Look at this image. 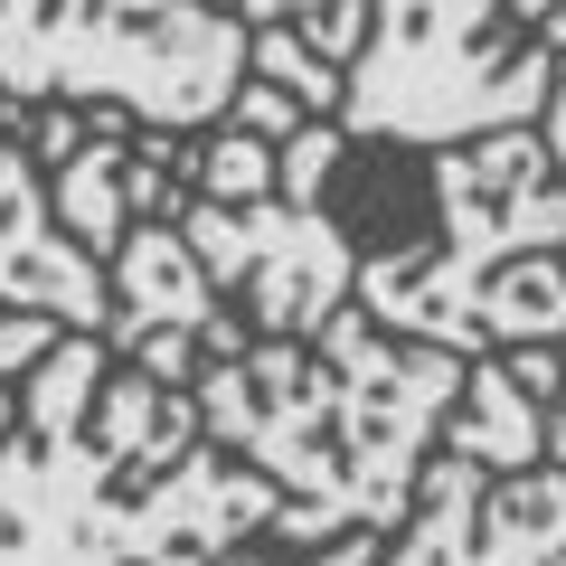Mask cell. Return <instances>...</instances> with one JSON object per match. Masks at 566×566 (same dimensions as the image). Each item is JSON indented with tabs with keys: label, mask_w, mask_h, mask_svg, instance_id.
Wrapping results in <instances>:
<instances>
[{
	"label": "cell",
	"mask_w": 566,
	"mask_h": 566,
	"mask_svg": "<svg viewBox=\"0 0 566 566\" xmlns=\"http://www.w3.org/2000/svg\"><path fill=\"white\" fill-rule=\"evenodd\" d=\"M472 359L434 340H397L359 303L312 340H255L237 359L199 368V416L237 463L283 491L274 538L331 547L349 528L397 538L416 520V482L444 444Z\"/></svg>",
	"instance_id": "6da1fadb"
},
{
	"label": "cell",
	"mask_w": 566,
	"mask_h": 566,
	"mask_svg": "<svg viewBox=\"0 0 566 566\" xmlns=\"http://www.w3.org/2000/svg\"><path fill=\"white\" fill-rule=\"evenodd\" d=\"M434 237L359 264V312L453 359L566 340V170L547 133H491L424 151Z\"/></svg>",
	"instance_id": "7a4b0ae2"
},
{
	"label": "cell",
	"mask_w": 566,
	"mask_h": 566,
	"mask_svg": "<svg viewBox=\"0 0 566 566\" xmlns=\"http://www.w3.org/2000/svg\"><path fill=\"white\" fill-rule=\"evenodd\" d=\"M255 76V29L218 0H0V95L114 104L161 133H218Z\"/></svg>",
	"instance_id": "3957f363"
},
{
	"label": "cell",
	"mask_w": 566,
	"mask_h": 566,
	"mask_svg": "<svg viewBox=\"0 0 566 566\" xmlns=\"http://www.w3.org/2000/svg\"><path fill=\"white\" fill-rule=\"evenodd\" d=\"M557 95V48L510 0H378L349 57L340 133L387 151H453L491 133H538Z\"/></svg>",
	"instance_id": "277c9868"
},
{
	"label": "cell",
	"mask_w": 566,
	"mask_h": 566,
	"mask_svg": "<svg viewBox=\"0 0 566 566\" xmlns=\"http://www.w3.org/2000/svg\"><path fill=\"white\" fill-rule=\"evenodd\" d=\"M340 151H349L340 123H303V133L283 142L274 199H255V208L189 199L170 218L199 245L208 283L245 303V331L255 340H312V331H331L359 303V245L331 218V170H340Z\"/></svg>",
	"instance_id": "5b68a950"
},
{
	"label": "cell",
	"mask_w": 566,
	"mask_h": 566,
	"mask_svg": "<svg viewBox=\"0 0 566 566\" xmlns=\"http://www.w3.org/2000/svg\"><path fill=\"white\" fill-rule=\"evenodd\" d=\"M0 312H48L57 331H114V274L57 227L48 170L0 133Z\"/></svg>",
	"instance_id": "8992f818"
},
{
	"label": "cell",
	"mask_w": 566,
	"mask_h": 566,
	"mask_svg": "<svg viewBox=\"0 0 566 566\" xmlns=\"http://www.w3.org/2000/svg\"><path fill=\"white\" fill-rule=\"evenodd\" d=\"M95 114H104V133L66 170H48V199H57V227L85 255L114 264V245L142 227V208H133V114H114V104H95Z\"/></svg>",
	"instance_id": "52a82bcc"
},
{
	"label": "cell",
	"mask_w": 566,
	"mask_h": 566,
	"mask_svg": "<svg viewBox=\"0 0 566 566\" xmlns=\"http://www.w3.org/2000/svg\"><path fill=\"white\" fill-rule=\"evenodd\" d=\"M444 453L501 472V482L547 463V406L501 368V349H491V359H472V387H463V406H453V424H444Z\"/></svg>",
	"instance_id": "ba28073f"
},
{
	"label": "cell",
	"mask_w": 566,
	"mask_h": 566,
	"mask_svg": "<svg viewBox=\"0 0 566 566\" xmlns=\"http://www.w3.org/2000/svg\"><path fill=\"white\" fill-rule=\"evenodd\" d=\"M255 76L283 85V95L303 104L312 123H340V95H349V66H331L322 48H312L303 20H283V29H255Z\"/></svg>",
	"instance_id": "9c48e42d"
},
{
	"label": "cell",
	"mask_w": 566,
	"mask_h": 566,
	"mask_svg": "<svg viewBox=\"0 0 566 566\" xmlns=\"http://www.w3.org/2000/svg\"><path fill=\"white\" fill-rule=\"evenodd\" d=\"M274 180H283V142H255L245 123H218L199 142V199L255 208V199H274Z\"/></svg>",
	"instance_id": "30bf717a"
},
{
	"label": "cell",
	"mask_w": 566,
	"mask_h": 566,
	"mask_svg": "<svg viewBox=\"0 0 566 566\" xmlns=\"http://www.w3.org/2000/svg\"><path fill=\"white\" fill-rule=\"evenodd\" d=\"M57 340H66V331L48 322V312H0V434L20 424V397H10V378H29V368H39Z\"/></svg>",
	"instance_id": "8fae6325"
},
{
	"label": "cell",
	"mask_w": 566,
	"mask_h": 566,
	"mask_svg": "<svg viewBox=\"0 0 566 566\" xmlns=\"http://www.w3.org/2000/svg\"><path fill=\"white\" fill-rule=\"evenodd\" d=\"M227 123H245V133H255V142H293V133H303V104H293V95H283V85H264V76H245V95H237V114H227Z\"/></svg>",
	"instance_id": "7c38bea8"
},
{
	"label": "cell",
	"mask_w": 566,
	"mask_h": 566,
	"mask_svg": "<svg viewBox=\"0 0 566 566\" xmlns=\"http://www.w3.org/2000/svg\"><path fill=\"white\" fill-rule=\"evenodd\" d=\"M538 133H547V151H557V170H566V57H557V95H547V123H538Z\"/></svg>",
	"instance_id": "4fadbf2b"
},
{
	"label": "cell",
	"mask_w": 566,
	"mask_h": 566,
	"mask_svg": "<svg viewBox=\"0 0 566 566\" xmlns=\"http://www.w3.org/2000/svg\"><path fill=\"white\" fill-rule=\"evenodd\" d=\"M547 463H557V472H566V397H557V406H547Z\"/></svg>",
	"instance_id": "5bb4252c"
},
{
	"label": "cell",
	"mask_w": 566,
	"mask_h": 566,
	"mask_svg": "<svg viewBox=\"0 0 566 566\" xmlns=\"http://www.w3.org/2000/svg\"><path fill=\"white\" fill-rule=\"evenodd\" d=\"M510 10H520L528 29H547V20H557V0H510Z\"/></svg>",
	"instance_id": "9a60e30c"
},
{
	"label": "cell",
	"mask_w": 566,
	"mask_h": 566,
	"mask_svg": "<svg viewBox=\"0 0 566 566\" xmlns=\"http://www.w3.org/2000/svg\"><path fill=\"white\" fill-rule=\"evenodd\" d=\"M538 39H547V48H557V57H566V0H557V20H547V29H538Z\"/></svg>",
	"instance_id": "2e32d148"
},
{
	"label": "cell",
	"mask_w": 566,
	"mask_h": 566,
	"mask_svg": "<svg viewBox=\"0 0 566 566\" xmlns=\"http://www.w3.org/2000/svg\"><path fill=\"white\" fill-rule=\"evenodd\" d=\"M227 566H274V557H245V547H237V557H227Z\"/></svg>",
	"instance_id": "e0dca14e"
},
{
	"label": "cell",
	"mask_w": 566,
	"mask_h": 566,
	"mask_svg": "<svg viewBox=\"0 0 566 566\" xmlns=\"http://www.w3.org/2000/svg\"><path fill=\"white\" fill-rule=\"evenodd\" d=\"M303 10H322V0H293V20H303Z\"/></svg>",
	"instance_id": "ac0fdd59"
}]
</instances>
